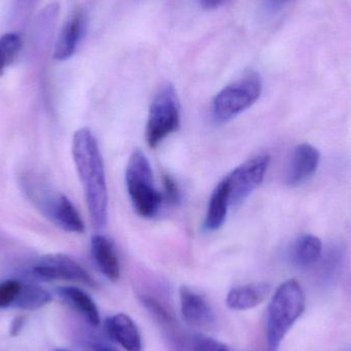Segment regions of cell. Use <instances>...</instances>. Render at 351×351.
<instances>
[{
	"label": "cell",
	"mask_w": 351,
	"mask_h": 351,
	"mask_svg": "<svg viewBox=\"0 0 351 351\" xmlns=\"http://www.w3.org/2000/svg\"><path fill=\"white\" fill-rule=\"evenodd\" d=\"M72 156L84 186L90 220L97 229L104 228L108 218L106 175L98 142L90 130L82 128L75 132Z\"/></svg>",
	"instance_id": "1"
},
{
	"label": "cell",
	"mask_w": 351,
	"mask_h": 351,
	"mask_svg": "<svg viewBox=\"0 0 351 351\" xmlns=\"http://www.w3.org/2000/svg\"><path fill=\"white\" fill-rule=\"evenodd\" d=\"M304 309V292L297 280H287L276 289L268 306L267 341L270 351L278 350Z\"/></svg>",
	"instance_id": "2"
},
{
	"label": "cell",
	"mask_w": 351,
	"mask_h": 351,
	"mask_svg": "<svg viewBox=\"0 0 351 351\" xmlns=\"http://www.w3.org/2000/svg\"><path fill=\"white\" fill-rule=\"evenodd\" d=\"M125 185L134 210L140 217L154 218L164 204L162 192L154 185L149 160L142 150H134L125 169Z\"/></svg>",
	"instance_id": "3"
},
{
	"label": "cell",
	"mask_w": 351,
	"mask_h": 351,
	"mask_svg": "<svg viewBox=\"0 0 351 351\" xmlns=\"http://www.w3.org/2000/svg\"><path fill=\"white\" fill-rule=\"evenodd\" d=\"M23 185L31 202L53 224L67 232H84V221L67 196L53 191L41 180L30 176Z\"/></svg>",
	"instance_id": "4"
},
{
	"label": "cell",
	"mask_w": 351,
	"mask_h": 351,
	"mask_svg": "<svg viewBox=\"0 0 351 351\" xmlns=\"http://www.w3.org/2000/svg\"><path fill=\"white\" fill-rule=\"evenodd\" d=\"M262 93V80L257 72L250 71L228 84L213 99L212 113L219 123H227L251 108Z\"/></svg>",
	"instance_id": "5"
},
{
	"label": "cell",
	"mask_w": 351,
	"mask_h": 351,
	"mask_svg": "<svg viewBox=\"0 0 351 351\" xmlns=\"http://www.w3.org/2000/svg\"><path fill=\"white\" fill-rule=\"evenodd\" d=\"M180 102L172 84H165L152 99L146 125V142L156 148L180 127Z\"/></svg>",
	"instance_id": "6"
},
{
	"label": "cell",
	"mask_w": 351,
	"mask_h": 351,
	"mask_svg": "<svg viewBox=\"0 0 351 351\" xmlns=\"http://www.w3.org/2000/svg\"><path fill=\"white\" fill-rule=\"evenodd\" d=\"M33 274L47 282L70 280L90 288H97L96 280L93 276L78 262L64 254H51L41 258L33 268Z\"/></svg>",
	"instance_id": "7"
},
{
	"label": "cell",
	"mask_w": 351,
	"mask_h": 351,
	"mask_svg": "<svg viewBox=\"0 0 351 351\" xmlns=\"http://www.w3.org/2000/svg\"><path fill=\"white\" fill-rule=\"evenodd\" d=\"M269 162L268 154H258L226 176L231 204L243 202L263 182Z\"/></svg>",
	"instance_id": "8"
},
{
	"label": "cell",
	"mask_w": 351,
	"mask_h": 351,
	"mask_svg": "<svg viewBox=\"0 0 351 351\" xmlns=\"http://www.w3.org/2000/svg\"><path fill=\"white\" fill-rule=\"evenodd\" d=\"M88 16L86 12L76 10L64 25L53 51V58L58 61H65L75 53L82 39L88 29Z\"/></svg>",
	"instance_id": "9"
},
{
	"label": "cell",
	"mask_w": 351,
	"mask_h": 351,
	"mask_svg": "<svg viewBox=\"0 0 351 351\" xmlns=\"http://www.w3.org/2000/svg\"><path fill=\"white\" fill-rule=\"evenodd\" d=\"M181 313L184 321L193 327L208 329L215 325L214 311L204 297L186 286L179 291Z\"/></svg>",
	"instance_id": "10"
},
{
	"label": "cell",
	"mask_w": 351,
	"mask_h": 351,
	"mask_svg": "<svg viewBox=\"0 0 351 351\" xmlns=\"http://www.w3.org/2000/svg\"><path fill=\"white\" fill-rule=\"evenodd\" d=\"M319 150L311 144L297 146L291 156L287 171L286 182L290 186H298L308 180L319 168Z\"/></svg>",
	"instance_id": "11"
},
{
	"label": "cell",
	"mask_w": 351,
	"mask_h": 351,
	"mask_svg": "<svg viewBox=\"0 0 351 351\" xmlns=\"http://www.w3.org/2000/svg\"><path fill=\"white\" fill-rule=\"evenodd\" d=\"M108 335L127 351H141L142 340L135 322L125 313L108 317L105 322Z\"/></svg>",
	"instance_id": "12"
},
{
	"label": "cell",
	"mask_w": 351,
	"mask_h": 351,
	"mask_svg": "<svg viewBox=\"0 0 351 351\" xmlns=\"http://www.w3.org/2000/svg\"><path fill=\"white\" fill-rule=\"evenodd\" d=\"M90 252L100 271L111 282L121 278V264L112 243L102 234H96L90 241Z\"/></svg>",
	"instance_id": "13"
},
{
	"label": "cell",
	"mask_w": 351,
	"mask_h": 351,
	"mask_svg": "<svg viewBox=\"0 0 351 351\" xmlns=\"http://www.w3.org/2000/svg\"><path fill=\"white\" fill-rule=\"evenodd\" d=\"M270 293L266 282H253L231 289L227 295L226 305L232 311H247L261 304Z\"/></svg>",
	"instance_id": "14"
},
{
	"label": "cell",
	"mask_w": 351,
	"mask_h": 351,
	"mask_svg": "<svg viewBox=\"0 0 351 351\" xmlns=\"http://www.w3.org/2000/svg\"><path fill=\"white\" fill-rule=\"evenodd\" d=\"M231 206L230 190L226 177L216 186L210 200L204 218V226L208 231L220 228L226 220L229 206Z\"/></svg>",
	"instance_id": "15"
},
{
	"label": "cell",
	"mask_w": 351,
	"mask_h": 351,
	"mask_svg": "<svg viewBox=\"0 0 351 351\" xmlns=\"http://www.w3.org/2000/svg\"><path fill=\"white\" fill-rule=\"evenodd\" d=\"M58 294L69 306L75 309L93 327L100 325V313L90 295L76 287H61Z\"/></svg>",
	"instance_id": "16"
},
{
	"label": "cell",
	"mask_w": 351,
	"mask_h": 351,
	"mask_svg": "<svg viewBox=\"0 0 351 351\" xmlns=\"http://www.w3.org/2000/svg\"><path fill=\"white\" fill-rule=\"evenodd\" d=\"M322 251H323V243L319 237L313 234L302 235L295 241L293 247V262L298 267H309L319 261Z\"/></svg>",
	"instance_id": "17"
},
{
	"label": "cell",
	"mask_w": 351,
	"mask_h": 351,
	"mask_svg": "<svg viewBox=\"0 0 351 351\" xmlns=\"http://www.w3.org/2000/svg\"><path fill=\"white\" fill-rule=\"evenodd\" d=\"M51 295L45 289L35 285H21L20 291L16 295L14 306L24 311H37L49 304Z\"/></svg>",
	"instance_id": "18"
},
{
	"label": "cell",
	"mask_w": 351,
	"mask_h": 351,
	"mask_svg": "<svg viewBox=\"0 0 351 351\" xmlns=\"http://www.w3.org/2000/svg\"><path fill=\"white\" fill-rule=\"evenodd\" d=\"M23 41L16 33H8L0 37V76L6 67L18 57L22 49Z\"/></svg>",
	"instance_id": "19"
},
{
	"label": "cell",
	"mask_w": 351,
	"mask_h": 351,
	"mask_svg": "<svg viewBox=\"0 0 351 351\" xmlns=\"http://www.w3.org/2000/svg\"><path fill=\"white\" fill-rule=\"evenodd\" d=\"M21 284L16 280H5L0 282V308L14 304Z\"/></svg>",
	"instance_id": "20"
},
{
	"label": "cell",
	"mask_w": 351,
	"mask_h": 351,
	"mask_svg": "<svg viewBox=\"0 0 351 351\" xmlns=\"http://www.w3.org/2000/svg\"><path fill=\"white\" fill-rule=\"evenodd\" d=\"M142 303L144 306L149 311L150 313L154 315L156 319L160 323L166 324V325H171L172 324V317L169 315L168 311H166L164 306L158 302L156 299L152 298L150 296H142Z\"/></svg>",
	"instance_id": "21"
},
{
	"label": "cell",
	"mask_w": 351,
	"mask_h": 351,
	"mask_svg": "<svg viewBox=\"0 0 351 351\" xmlns=\"http://www.w3.org/2000/svg\"><path fill=\"white\" fill-rule=\"evenodd\" d=\"M192 350L193 351H230L224 343L204 335H196L193 338Z\"/></svg>",
	"instance_id": "22"
},
{
	"label": "cell",
	"mask_w": 351,
	"mask_h": 351,
	"mask_svg": "<svg viewBox=\"0 0 351 351\" xmlns=\"http://www.w3.org/2000/svg\"><path fill=\"white\" fill-rule=\"evenodd\" d=\"M162 185H164V192H162V195L164 202L177 204L180 202V190L175 180L171 176L164 175Z\"/></svg>",
	"instance_id": "23"
},
{
	"label": "cell",
	"mask_w": 351,
	"mask_h": 351,
	"mask_svg": "<svg viewBox=\"0 0 351 351\" xmlns=\"http://www.w3.org/2000/svg\"><path fill=\"white\" fill-rule=\"evenodd\" d=\"M291 0H264V4L269 14H276L284 10L285 6Z\"/></svg>",
	"instance_id": "24"
},
{
	"label": "cell",
	"mask_w": 351,
	"mask_h": 351,
	"mask_svg": "<svg viewBox=\"0 0 351 351\" xmlns=\"http://www.w3.org/2000/svg\"><path fill=\"white\" fill-rule=\"evenodd\" d=\"M25 325V319L22 315L14 317V321L12 322L10 325V334L12 337H16L19 334L22 332L23 328Z\"/></svg>",
	"instance_id": "25"
},
{
	"label": "cell",
	"mask_w": 351,
	"mask_h": 351,
	"mask_svg": "<svg viewBox=\"0 0 351 351\" xmlns=\"http://www.w3.org/2000/svg\"><path fill=\"white\" fill-rule=\"evenodd\" d=\"M197 1L204 10H210L220 8L227 0H197Z\"/></svg>",
	"instance_id": "26"
},
{
	"label": "cell",
	"mask_w": 351,
	"mask_h": 351,
	"mask_svg": "<svg viewBox=\"0 0 351 351\" xmlns=\"http://www.w3.org/2000/svg\"><path fill=\"white\" fill-rule=\"evenodd\" d=\"M97 351H117L113 350V348H107V346H100V348H97Z\"/></svg>",
	"instance_id": "27"
},
{
	"label": "cell",
	"mask_w": 351,
	"mask_h": 351,
	"mask_svg": "<svg viewBox=\"0 0 351 351\" xmlns=\"http://www.w3.org/2000/svg\"><path fill=\"white\" fill-rule=\"evenodd\" d=\"M35 0H19L21 4H24V5H28V4L32 3Z\"/></svg>",
	"instance_id": "28"
},
{
	"label": "cell",
	"mask_w": 351,
	"mask_h": 351,
	"mask_svg": "<svg viewBox=\"0 0 351 351\" xmlns=\"http://www.w3.org/2000/svg\"><path fill=\"white\" fill-rule=\"evenodd\" d=\"M53 351H70V350H56Z\"/></svg>",
	"instance_id": "29"
},
{
	"label": "cell",
	"mask_w": 351,
	"mask_h": 351,
	"mask_svg": "<svg viewBox=\"0 0 351 351\" xmlns=\"http://www.w3.org/2000/svg\"><path fill=\"white\" fill-rule=\"evenodd\" d=\"M270 351V350H269Z\"/></svg>",
	"instance_id": "30"
}]
</instances>
